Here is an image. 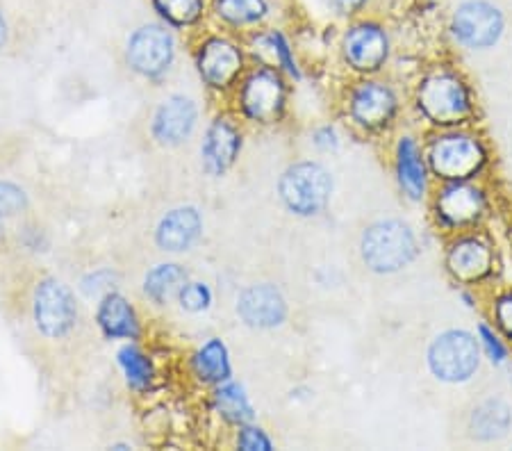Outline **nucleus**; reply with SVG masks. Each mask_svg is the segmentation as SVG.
<instances>
[{
    "label": "nucleus",
    "mask_w": 512,
    "mask_h": 451,
    "mask_svg": "<svg viewBox=\"0 0 512 451\" xmlns=\"http://www.w3.org/2000/svg\"><path fill=\"white\" fill-rule=\"evenodd\" d=\"M412 101L419 119L433 130L472 128L478 119L472 82L451 64H435L421 73Z\"/></svg>",
    "instance_id": "f257e3e1"
},
{
    "label": "nucleus",
    "mask_w": 512,
    "mask_h": 451,
    "mask_svg": "<svg viewBox=\"0 0 512 451\" xmlns=\"http://www.w3.org/2000/svg\"><path fill=\"white\" fill-rule=\"evenodd\" d=\"M428 169L437 183L478 180L492 162L490 146L472 128L433 130L424 142Z\"/></svg>",
    "instance_id": "f03ea898"
},
{
    "label": "nucleus",
    "mask_w": 512,
    "mask_h": 451,
    "mask_svg": "<svg viewBox=\"0 0 512 451\" xmlns=\"http://www.w3.org/2000/svg\"><path fill=\"white\" fill-rule=\"evenodd\" d=\"M419 256L415 228L403 219H381L369 224L360 237V258L369 272L390 276L410 267Z\"/></svg>",
    "instance_id": "7ed1b4c3"
},
{
    "label": "nucleus",
    "mask_w": 512,
    "mask_h": 451,
    "mask_svg": "<svg viewBox=\"0 0 512 451\" xmlns=\"http://www.w3.org/2000/svg\"><path fill=\"white\" fill-rule=\"evenodd\" d=\"M428 203L433 226L449 237L476 231L490 215V194L478 180L440 183Z\"/></svg>",
    "instance_id": "20e7f679"
},
{
    "label": "nucleus",
    "mask_w": 512,
    "mask_h": 451,
    "mask_svg": "<svg viewBox=\"0 0 512 451\" xmlns=\"http://www.w3.org/2000/svg\"><path fill=\"white\" fill-rule=\"evenodd\" d=\"M483 349L478 335L465 328H449L435 335L426 351V363L437 381L460 385L472 381L481 369Z\"/></svg>",
    "instance_id": "39448f33"
},
{
    "label": "nucleus",
    "mask_w": 512,
    "mask_h": 451,
    "mask_svg": "<svg viewBox=\"0 0 512 451\" xmlns=\"http://www.w3.org/2000/svg\"><path fill=\"white\" fill-rule=\"evenodd\" d=\"M499 267V251L490 235L481 228L449 237L444 253V269L460 287H478L492 281Z\"/></svg>",
    "instance_id": "423d86ee"
},
{
    "label": "nucleus",
    "mask_w": 512,
    "mask_h": 451,
    "mask_svg": "<svg viewBox=\"0 0 512 451\" xmlns=\"http://www.w3.org/2000/svg\"><path fill=\"white\" fill-rule=\"evenodd\" d=\"M278 194L292 215L317 217L328 208L333 196V176L319 162H294L280 176Z\"/></svg>",
    "instance_id": "0eeeda50"
},
{
    "label": "nucleus",
    "mask_w": 512,
    "mask_h": 451,
    "mask_svg": "<svg viewBox=\"0 0 512 451\" xmlns=\"http://www.w3.org/2000/svg\"><path fill=\"white\" fill-rule=\"evenodd\" d=\"M30 313L37 333L46 340H66L80 322L76 297L55 276L39 278L32 287Z\"/></svg>",
    "instance_id": "6e6552de"
},
{
    "label": "nucleus",
    "mask_w": 512,
    "mask_h": 451,
    "mask_svg": "<svg viewBox=\"0 0 512 451\" xmlns=\"http://www.w3.org/2000/svg\"><path fill=\"white\" fill-rule=\"evenodd\" d=\"M449 32L467 51H490L506 32V14L492 0H462L449 16Z\"/></svg>",
    "instance_id": "1a4fd4ad"
},
{
    "label": "nucleus",
    "mask_w": 512,
    "mask_h": 451,
    "mask_svg": "<svg viewBox=\"0 0 512 451\" xmlns=\"http://www.w3.org/2000/svg\"><path fill=\"white\" fill-rule=\"evenodd\" d=\"M346 114L365 133H385L401 114L399 92L390 82L365 78L349 89L346 96Z\"/></svg>",
    "instance_id": "9d476101"
},
{
    "label": "nucleus",
    "mask_w": 512,
    "mask_h": 451,
    "mask_svg": "<svg viewBox=\"0 0 512 451\" xmlns=\"http://www.w3.org/2000/svg\"><path fill=\"white\" fill-rule=\"evenodd\" d=\"M342 55L349 67L360 76L381 73L392 55L390 32L383 23L371 19H358L346 28L342 37Z\"/></svg>",
    "instance_id": "9b49d317"
},
{
    "label": "nucleus",
    "mask_w": 512,
    "mask_h": 451,
    "mask_svg": "<svg viewBox=\"0 0 512 451\" xmlns=\"http://www.w3.org/2000/svg\"><path fill=\"white\" fill-rule=\"evenodd\" d=\"M287 108L285 78L274 67H260L242 78L239 110L253 123H278Z\"/></svg>",
    "instance_id": "f8f14e48"
},
{
    "label": "nucleus",
    "mask_w": 512,
    "mask_h": 451,
    "mask_svg": "<svg viewBox=\"0 0 512 451\" xmlns=\"http://www.w3.org/2000/svg\"><path fill=\"white\" fill-rule=\"evenodd\" d=\"M394 176L401 194L410 203L431 199V169H428L424 142L415 135H401L394 144Z\"/></svg>",
    "instance_id": "ddd939ff"
},
{
    "label": "nucleus",
    "mask_w": 512,
    "mask_h": 451,
    "mask_svg": "<svg viewBox=\"0 0 512 451\" xmlns=\"http://www.w3.org/2000/svg\"><path fill=\"white\" fill-rule=\"evenodd\" d=\"M176 44L169 30L160 26L139 28L128 41V64L130 69L144 78H160L171 69Z\"/></svg>",
    "instance_id": "4468645a"
},
{
    "label": "nucleus",
    "mask_w": 512,
    "mask_h": 451,
    "mask_svg": "<svg viewBox=\"0 0 512 451\" xmlns=\"http://www.w3.org/2000/svg\"><path fill=\"white\" fill-rule=\"evenodd\" d=\"M198 73L203 82L217 92H228L235 87L244 71L242 48L224 37H212L201 46L196 55Z\"/></svg>",
    "instance_id": "2eb2a0df"
},
{
    "label": "nucleus",
    "mask_w": 512,
    "mask_h": 451,
    "mask_svg": "<svg viewBox=\"0 0 512 451\" xmlns=\"http://www.w3.org/2000/svg\"><path fill=\"white\" fill-rule=\"evenodd\" d=\"M198 108L194 98L185 94H171L160 103L151 121V135L164 149L183 146L194 135Z\"/></svg>",
    "instance_id": "dca6fc26"
},
{
    "label": "nucleus",
    "mask_w": 512,
    "mask_h": 451,
    "mask_svg": "<svg viewBox=\"0 0 512 451\" xmlns=\"http://www.w3.org/2000/svg\"><path fill=\"white\" fill-rule=\"evenodd\" d=\"M287 299L276 285L255 283L249 285L237 299V315L246 326L258 331H271L287 322Z\"/></svg>",
    "instance_id": "f3484780"
},
{
    "label": "nucleus",
    "mask_w": 512,
    "mask_h": 451,
    "mask_svg": "<svg viewBox=\"0 0 512 451\" xmlns=\"http://www.w3.org/2000/svg\"><path fill=\"white\" fill-rule=\"evenodd\" d=\"M242 151V130L230 117H217L208 128L201 144L203 167L210 176H224Z\"/></svg>",
    "instance_id": "a211bd4d"
},
{
    "label": "nucleus",
    "mask_w": 512,
    "mask_h": 451,
    "mask_svg": "<svg viewBox=\"0 0 512 451\" xmlns=\"http://www.w3.org/2000/svg\"><path fill=\"white\" fill-rule=\"evenodd\" d=\"M203 235V219L201 212L192 205H180L162 217V221L155 228V244L162 251L169 253H183L201 240Z\"/></svg>",
    "instance_id": "6ab92c4d"
},
{
    "label": "nucleus",
    "mask_w": 512,
    "mask_h": 451,
    "mask_svg": "<svg viewBox=\"0 0 512 451\" xmlns=\"http://www.w3.org/2000/svg\"><path fill=\"white\" fill-rule=\"evenodd\" d=\"M96 322L107 340H137L139 319L135 308L119 292H107L96 310Z\"/></svg>",
    "instance_id": "aec40b11"
},
{
    "label": "nucleus",
    "mask_w": 512,
    "mask_h": 451,
    "mask_svg": "<svg viewBox=\"0 0 512 451\" xmlns=\"http://www.w3.org/2000/svg\"><path fill=\"white\" fill-rule=\"evenodd\" d=\"M469 436L478 442L503 440L512 429V408L503 399H485L469 413Z\"/></svg>",
    "instance_id": "412c9836"
},
{
    "label": "nucleus",
    "mask_w": 512,
    "mask_h": 451,
    "mask_svg": "<svg viewBox=\"0 0 512 451\" xmlns=\"http://www.w3.org/2000/svg\"><path fill=\"white\" fill-rule=\"evenodd\" d=\"M189 281V274L183 265L178 262H162L155 265L144 278V297L153 303V306H169V303L178 297L185 283Z\"/></svg>",
    "instance_id": "4be33fe9"
},
{
    "label": "nucleus",
    "mask_w": 512,
    "mask_h": 451,
    "mask_svg": "<svg viewBox=\"0 0 512 451\" xmlns=\"http://www.w3.org/2000/svg\"><path fill=\"white\" fill-rule=\"evenodd\" d=\"M194 372L203 383H224L230 379V358L226 344L212 338L194 358Z\"/></svg>",
    "instance_id": "5701e85b"
},
{
    "label": "nucleus",
    "mask_w": 512,
    "mask_h": 451,
    "mask_svg": "<svg viewBox=\"0 0 512 451\" xmlns=\"http://www.w3.org/2000/svg\"><path fill=\"white\" fill-rule=\"evenodd\" d=\"M217 14L230 26H258L267 19L269 0H217Z\"/></svg>",
    "instance_id": "b1692460"
},
{
    "label": "nucleus",
    "mask_w": 512,
    "mask_h": 451,
    "mask_svg": "<svg viewBox=\"0 0 512 451\" xmlns=\"http://www.w3.org/2000/svg\"><path fill=\"white\" fill-rule=\"evenodd\" d=\"M217 406L228 422L239 424V426L253 422L255 417L253 408L249 404V397L244 395V390L239 388L237 383H228L224 388H219Z\"/></svg>",
    "instance_id": "393cba45"
},
{
    "label": "nucleus",
    "mask_w": 512,
    "mask_h": 451,
    "mask_svg": "<svg viewBox=\"0 0 512 451\" xmlns=\"http://www.w3.org/2000/svg\"><path fill=\"white\" fill-rule=\"evenodd\" d=\"M119 363L123 367V374H126V381L130 388L135 390H146L148 385L153 383V365L146 354H142L137 347H123L119 351Z\"/></svg>",
    "instance_id": "a878e982"
},
{
    "label": "nucleus",
    "mask_w": 512,
    "mask_h": 451,
    "mask_svg": "<svg viewBox=\"0 0 512 451\" xmlns=\"http://www.w3.org/2000/svg\"><path fill=\"white\" fill-rule=\"evenodd\" d=\"M158 12L178 28L192 26L203 14V0H155Z\"/></svg>",
    "instance_id": "bb28decb"
},
{
    "label": "nucleus",
    "mask_w": 512,
    "mask_h": 451,
    "mask_svg": "<svg viewBox=\"0 0 512 451\" xmlns=\"http://www.w3.org/2000/svg\"><path fill=\"white\" fill-rule=\"evenodd\" d=\"M28 210V194L12 180H0V217L5 221H16L26 217Z\"/></svg>",
    "instance_id": "cd10ccee"
},
{
    "label": "nucleus",
    "mask_w": 512,
    "mask_h": 451,
    "mask_svg": "<svg viewBox=\"0 0 512 451\" xmlns=\"http://www.w3.org/2000/svg\"><path fill=\"white\" fill-rule=\"evenodd\" d=\"M476 335H478V342H481V349L483 354L487 356V360L494 365H503L508 363V342L503 340V335L494 328L492 322H481L476 328Z\"/></svg>",
    "instance_id": "c85d7f7f"
},
{
    "label": "nucleus",
    "mask_w": 512,
    "mask_h": 451,
    "mask_svg": "<svg viewBox=\"0 0 512 451\" xmlns=\"http://www.w3.org/2000/svg\"><path fill=\"white\" fill-rule=\"evenodd\" d=\"M260 41L269 48L271 55H274V67L278 64V67H283L292 78H301L299 67H296V60H294V53H292V46H289V41L283 32L271 30L267 35H262Z\"/></svg>",
    "instance_id": "c756f323"
},
{
    "label": "nucleus",
    "mask_w": 512,
    "mask_h": 451,
    "mask_svg": "<svg viewBox=\"0 0 512 451\" xmlns=\"http://www.w3.org/2000/svg\"><path fill=\"white\" fill-rule=\"evenodd\" d=\"M490 317H492L494 328L503 335V340L512 344V287L494 294L492 306H490Z\"/></svg>",
    "instance_id": "7c9ffc66"
},
{
    "label": "nucleus",
    "mask_w": 512,
    "mask_h": 451,
    "mask_svg": "<svg viewBox=\"0 0 512 451\" xmlns=\"http://www.w3.org/2000/svg\"><path fill=\"white\" fill-rule=\"evenodd\" d=\"M178 301H180V308L187 310V313H203V310L210 308L212 292L205 283L187 281L178 294Z\"/></svg>",
    "instance_id": "2f4dec72"
},
{
    "label": "nucleus",
    "mask_w": 512,
    "mask_h": 451,
    "mask_svg": "<svg viewBox=\"0 0 512 451\" xmlns=\"http://www.w3.org/2000/svg\"><path fill=\"white\" fill-rule=\"evenodd\" d=\"M237 447L239 449H274V445H271V440L267 438V433H264L262 429H255V426H249V424H242V429H239V436H237Z\"/></svg>",
    "instance_id": "473e14b6"
},
{
    "label": "nucleus",
    "mask_w": 512,
    "mask_h": 451,
    "mask_svg": "<svg viewBox=\"0 0 512 451\" xmlns=\"http://www.w3.org/2000/svg\"><path fill=\"white\" fill-rule=\"evenodd\" d=\"M110 285H112L110 274H107V272H96V274H92L89 278H85V281H82V292H85L89 299H92V297H105L107 292H112Z\"/></svg>",
    "instance_id": "72a5a7b5"
},
{
    "label": "nucleus",
    "mask_w": 512,
    "mask_h": 451,
    "mask_svg": "<svg viewBox=\"0 0 512 451\" xmlns=\"http://www.w3.org/2000/svg\"><path fill=\"white\" fill-rule=\"evenodd\" d=\"M369 0H326L328 10L335 12L342 19H355L360 12H365Z\"/></svg>",
    "instance_id": "f704fd0d"
},
{
    "label": "nucleus",
    "mask_w": 512,
    "mask_h": 451,
    "mask_svg": "<svg viewBox=\"0 0 512 451\" xmlns=\"http://www.w3.org/2000/svg\"><path fill=\"white\" fill-rule=\"evenodd\" d=\"M7 224H10V221H5L3 217H0V258H3L12 246V233H10V226H7Z\"/></svg>",
    "instance_id": "c9c22d12"
},
{
    "label": "nucleus",
    "mask_w": 512,
    "mask_h": 451,
    "mask_svg": "<svg viewBox=\"0 0 512 451\" xmlns=\"http://www.w3.org/2000/svg\"><path fill=\"white\" fill-rule=\"evenodd\" d=\"M7 44V23L3 19V14H0V51H3Z\"/></svg>",
    "instance_id": "e433bc0d"
}]
</instances>
